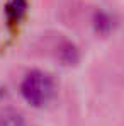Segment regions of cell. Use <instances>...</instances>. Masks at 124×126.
Returning a JSON list of instances; mask_svg holds the SVG:
<instances>
[{
    "instance_id": "cell-1",
    "label": "cell",
    "mask_w": 124,
    "mask_h": 126,
    "mask_svg": "<svg viewBox=\"0 0 124 126\" xmlns=\"http://www.w3.org/2000/svg\"><path fill=\"white\" fill-rule=\"evenodd\" d=\"M56 92V85L53 79L42 70H31L26 73L21 82V95L22 99L32 107L46 106Z\"/></svg>"
},
{
    "instance_id": "cell-2",
    "label": "cell",
    "mask_w": 124,
    "mask_h": 126,
    "mask_svg": "<svg viewBox=\"0 0 124 126\" xmlns=\"http://www.w3.org/2000/svg\"><path fill=\"white\" fill-rule=\"evenodd\" d=\"M26 9H27V2L26 0H10L5 7V16H7V22L12 26V24H17L22 19V16L26 14Z\"/></svg>"
},
{
    "instance_id": "cell-4",
    "label": "cell",
    "mask_w": 124,
    "mask_h": 126,
    "mask_svg": "<svg viewBox=\"0 0 124 126\" xmlns=\"http://www.w3.org/2000/svg\"><path fill=\"white\" fill-rule=\"evenodd\" d=\"M60 58H61V62L65 65H75L80 60V53L73 44H65L60 49Z\"/></svg>"
},
{
    "instance_id": "cell-6",
    "label": "cell",
    "mask_w": 124,
    "mask_h": 126,
    "mask_svg": "<svg viewBox=\"0 0 124 126\" xmlns=\"http://www.w3.org/2000/svg\"><path fill=\"white\" fill-rule=\"evenodd\" d=\"M0 90H2V89H0ZM0 95H2V92H0Z\"/></svg>"
},
{
    "instance_id": "cell-5",
    "label": "cell",
    "mask_w": 124,
    "mask_h": 126,
    "mask_svg": "<svg viewBox=\"0 0 124 126\" xmlns=\"http://www.w3.org/2000/svg\"><path fill=\"white\" fill-rule=\"evenodd\" d=\"M95 27L99 32H107L110 29V19L105 14H95Z\"/></svg>"
},
{
    "instance_id": "cell-3",
    "label": "cell",
    "mask_w": 124,
    "mask_h": 126,
    "mask_svg": "<svg viewBox=\"0 0 124 126\" xmlns=\"http://www.w3.org/2000/svg\"><path fill=\"white\" fill-rule=\"evenodd\" d=\"M0 126H26V119L17 109L0 111Z\"/></svg>"
}]
</instances>
